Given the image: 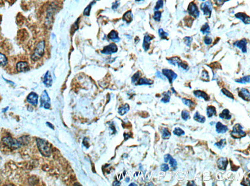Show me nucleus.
<instances>
[{
	"mask_svg": "<svg viewBox=\"0 0 250 186\" xmlns=\"http://www.w3.org/2000/svg\"><path fill=\"white\" fill-rule=\"evenodd\" d=\"M219 117L221 118V119H225L229 120H231V115L230 114V112L227 109H225L223 110L222 112L219 115Z\"/></svg>",
	"mask_w": 250,
	"mask_h": 186,
	"instance_id": "nucleus-22",
	"label": "nucleus"
},
{
	"mask_svg": "<svg viewBox=\"0 0 250 186\" xmlns=\"http://www.w3.org/2000/svg\"><path fill=\"white\" fill-rule=\"evenodd\" d=\"M194 95L196 98H197L204 99L205 101H208L209 100H210V98H209L208 94L202 90H194Z\"/></svg>",
	"mask_w": 250,
	"mask_h": 186,
	"instance_id": "nucleus-18",
	"label": "nucleus"
},
{
	"mask_svg": "<svg viewBox=\"0 0 250 186\" xmlns=\"http://www.w3.org/2000/svg\"><path fill=\"white\" fill-rule=\"evenodd\" d=\"M231 136L235 139H240L246 136V132L243 131V127L240 124H235L231 131Z\"/></svg>",
	"mask_w": 250,
	"mask_h": 186,
	"instance_id": "nucleus-2",
	"label": "nucleus"
},
{
	"mask_svg": "<svg viewBox=\"0 0 250 186\" xmlns=\"http://www.w3.org/2000/svg\"><path fill=\"white\" fill-rule=\"evenodd\" d=\"M204 43L206 45H211L212 43V38L208 36H206L204 38Z\"/></svg>",
	"mask_w": 250,
	"mask_h": 186,
	"instance_id": "nucleus-45",
	"label": "nucleus"
},
{
	"mask_svg": "<svg viewBox=\"0 0 250 186\" xmlns=\"http://www.w3.org/2000/svg\"><path fill=\"white\" fill-rule=\"evenodd\" d=\"M158 35H159L160 37L162 39H167L168 36V33L167 32L164 31L163 29H158Z\"/></svg>",
	"mask_w": 250,
	"mask_h": 186,
	"instance_id": "nucleus-38",
	"label": "nucleus"
},
{
	"mask_svg": "<svg viewBox=\"0 0 250 186\" xmlns=\"http://www.w3.org/2000/svg\"><path fill=\"white\" fill-rule=\"evenodd\" d=\"M43 83L45 85V86L47 87H51L52 85V78L49 71H48L45 74V77L43 79Z\"/></svg>",
	"mask_w": 250,
	"mask_h": 186,
	"instance_id": "nucleus-20",
	"label": "nucleus"
},
{
	"mask_svg": "<svg viewBox=\"0 0 250 186\" xmlns=\"http://www.w3.org/2000/svg\"><path fill=\"white\" fill-rule=\"evenodd\" d=\"M167 61L169 64L172 65L173 66H178L179 69H181L183 70H188V65L184 62H182L181 59L178 57H171L170 59H167Z\"/></svg>",
	"mask_w": 250,
	"mask_h": 186,
	"instance_id": "nucleus-4",
	"label": "nucleus"
},
{
	"mask_svg": "<svg viewBox=\"0 0 250 186\" xmlns=\"http://www.w3.org/2000/svg\"><path fill=\"white\" fill-rule=\"evenodd\" d=\"M156 76L160 79H164L163 76L162 75V73H160L159 71H157V72H156Z\"/></svg>",
	"mask_w": 250,
	"mask_h": 186,
	"instance_id": "nucleus-51",
	"label": "nucleus"
},
{
	"mask_svg": "<svg viewBox=\"0 0 250 186\" xmlns=\"http://www.w3.org/2000/svg\"><path fill=\"white\" fill-rule=\"evenodd\" d=\"M168 162H170V165L173 171H175L177 168V161L173 157L170 158V160H169Z\"/></svg>",
	"mask_w": 250,
	"mask_h": 186,
	"instance_id": "nucleus-36",
	"label": "nucleus"
},
{
	"mask_svg": "<svg viewBox=\"0 0 250 186\" xmlns=\"http://www.w3.org/2000/svg\"><path fill=\"white\" fill-rule=\"evenodd\" d=\"M235 17L236 18L240 20L241 21L244 23L245 24H249L250 23V18L248 15L243 12H238L235 14Z\"/></svg>",
	"mask_w": 250,
	"mask_h": 186,
	"instance_id": "nucleus-15",
	"label": "nucleus"
},
{
	"mask_svg": "<svg viewBox=\"0 0 250 186\" xmlns=\"http://www.w3.org/2000/svg\"><path fill=\"white\" fill-rule=\"evenodd\" d=\"M200 1H205V0H200Z\"/></svg>",
	"mask_w": 250,
	"mask_h": 186,
	"instance_id": "nucleus-60",
	"label": "nucleus"
},
{
	"mask_svg": "<svg viewBox=\"0 0 250 186\" xmlns=\"http://www.w3.org/2000/svg\"><path fill=\"white\" fill-rule=\"evenodd\" d=\"M194 119L195 121L197 122V123H202H202H205V121H206V118H205V117L202 116V115H201L199 114V113L198 112V111H197V112L194 114Z\"/></svg>",
	"mask_w": 250,
	"mask_h": 186,
	"instance_id": "nucleus-26",
	"label": "nucleus"
},
{
	"mask_svg": "<svg viewBox=\"0 0 250 186\" xmlns=\"http://www.w3.org/2000/svg\"><path fill=\"white\" fill-rule=\"evenodd\" d=\"M238 96L240 98H241L242 100L249 101L250 100V93L247 89L242 88L239 91Z\"/></svg>",
	"mask_w": 250,
	"mask_h": 186,
	"instance_id": "nucleus-16",
	"label": "nucleus"
},
{
	"mask_svg": "<svg viewBox=\"0 0 250 186\" xmlns=\"http://www.w3.org/2000/svg\"><path fill=\"white\" fill-rule=\"evenodd\" d=\"M229 130V128L226 125L223 124L220 122L216 124V131L218 133H225Z\"/></svg>",
	"mask_w": 250,
	"mask_h": 186,
	"instance_id": "nucleus-13",
	"label": "nucleus"
},
{
	"mask_svg": "<svg viewBox=\"0 0 250 186\" xmlns=\"http://www.w3.org/2000/svg\"><path fill=\"white\" fill-rule=\"evenodd\" d=\"M117 50H118V48L115 44L111 43L110 44L104 47L103 50L101 51V52H102V53L106 54V55H109V54L116 53L117 52Z\"/></svg>",
	"mask_w": 250,
	"mask_h": 186,
	"instance_id": "nucleus-10",
	"label": "nucleus"
},
{
	"mask_svg": "<svg viewBox=\"0 0 250 186\" xmlns=\"http://www.w3.org/2000/svg\"><path fill=\"white\" fill-rule=\"evenodd\" d=\"M171 90H172V93H173V94H177V92H176V91L175 90V89H174V88H173V87H172V88H171Z\"/></svg>",
	"mask_w": 250,
	"mask_h": 186,
	"instance_id": "nucleus-55",
	"label": "nucleus"
},
{
	"mask_svg": "<svg viewBox=\"0 0 250 186\" xmlns=\"http://www.w3.org/2000/svg\"><path fill=\"white\" fill-rule=\"evenodd\" d=\"M187 185H196V184H195L194 183V182H192V181H191V182H189V183H188Z\"/></svg>",
	"mask_w": 250,
	"mask_h": 186,
	"instance_id": "nucleus-52",
	"label": "nucleus"
},
{
	"mask_svg": "<svg viewBox=\"0 0 250 186\" xmlns=\"http://www.w3.org/2000/svg\"><path fill=\"white\" fill-rule=\"evenodd\" d=\"M163 5H164V1H163V0H158V1L156 3V6H155V7L154 8V11H157L159 9L163 8Z\"/></svg>",
	"mask_w": 250,
	"mask_h": 186,
	"instance_id": "nucleus-41",
	"label": "nucleus"
},
{
	"mask_svg": "<svg viewBox=\"0 0 250 186\" xmlns=\"http://www.w3.org/2000/svg\"><path fill=\"white\" fill-rule=\"evenodd\" d=\"M16 70L19 72H24L29 70V66L28 63L20 61L16 64Z\"/></svg>",
	"mask_w": 250,
	"mask_h": 186,
	"instance_id": "nucleus-14",
	"label": "nucleus"
},
{
	"mask_svg": "<svg viewBox=\"0 0 250 186\" xmlns=\"http://www.w3.org/2000/svg\"><path fill=\"white\" fill-rule=\"evenodd\" d=\"M201 9L205 16H211L212 11V4L211 1L202 3L201 5Z\"/></svg>",
	"mask_w": 250,
	"mask_h": 186,
	"instance_id": "nucleus-9",
	"label": "nucleus"
},
{
	"mask_svg": "<svg viewBox=\"0 0 250 186\" xmlns=\"http://www.w3.org/2000/svg\"><path fill=\"white\" fill-rule=\"evenodd\" d=\"M235 82L238 83H242V84H246V83H249L250 82V76H246L245 77H243L240 79H236Z\"/></svg>",
	"mask_w": 250,
	"mask_h": 186,
	"instance_id": "nucleus-30",
	"label": "nucleus"
},
{
	"mask_svg": "<svg viewBox=\"0 0 250 186\" xmlns=\"http://www.w3.org/2000/svg\"><path fill=\"white\" fill-rule=\"evenodd\" d=\"M188 12L191 16L197 18L199 16V11L197 6L194 2H191L188 7Z\"/></svg>",
	"mask_w": 250,
	"mask_h": 186,
	"instance_id": "nucleus-8",
	"label": "nucleus"
},
{
	"mask_svg": "<svg viewBox=\"0 0 250 186\" xmlns=\"http://www.w3.org/2000/svg\"><path fill=\"white\" fill-rule=\"evenodd\" d=\"M247 40L245 39H243L240 40H238V41H236L234 43V46L237 47L238 49L240 50L242 53L247 52Z\"/></svg>",
	"mask_w": 250,
	"mask_h": 186,
	"instance_id": "nucleus-11",
	"label": "nucleus"
},
{
	"mask_svg": "<svg viewBox=\"0 0 250 186\" xmlns=\"http://www.w3.org/2000/svg\"><path fill=\"white\" fill-rule=\"evenodd\" d=\"M182 101L185 106H188V107H192L194 106V103L190 99H186V98H182Z\"/></svg>",
	"mask_w": 250,
	"mask_h": 186,
	"instance_id": "nucleus-37",
	"label": "nucleus"
},
{
	"mask_svg": "<svg viewBox=\"0 0 250 186\" xmlns=\"http://www.w3.org/2000/svg\"><path fill=\"white\" fill-rule=\"evenodd\" d=\"M40 107H44L45 109H50L51 104H50V98L46 90H44L40 98Z\"/></svg>",
	"mask_w": 250,
	"mask_h": 186,
	"instance_id": "nucleus-6",
	"label": "nucleus"
},
{
	"mask_svg": "<svg viewBox=\"0 0 250 186\" xmlns=\"http://www.w3.org/2000/svg\"><path fill=\"white\" fill-rule=\"evenodd\" d=\"M192 41V37H189V36H186L184 38V42L186 44V45L187 46H190L191 45V43Z\"/></svg>",
	"mask_w": 250,
	"mask_h": 186,
	"instance_id": "nucleus-44",
	"label": "nucleus"
},
{
	"mask_svg": "<svg viewBox=\"0 0 250 186\" xmlns=\"http://www.w3.org/2000/svg\"><path fill=\"white\" fill-rule=\"evenodd\" d=\"M27 101L33 106H36L38 102V95L35 93H31L27 97Z\"/></svg>",
	"mask_w": 250,
	"mask_h": 186,
	"instance_id": "nucleus-19",
	"label": "nucleus"
},
{
	"mask_svg": "<svg viewBox=\"0 0 250 186\" xmlns=\"http://www.w3.org/2000/svg\"><path fill=\"white\" fill-rule=\"evenodd\" d=\"M221 93L224 94V95H225V96H227V98H231V100H234V96H233V94L230 92V91H229L227 89H222L221 90Z\"/></svg>",
	"mask_w": 250,
	"mask_h": 186,
	"instance_id": "nucleus-35",
	"label": "nucleus"
},
{
	"mask_svg": "<svg viewBox=\"0 0 250 186\" xmlns=\"http://www.w3.org/2000/svg\"><path fill=\"white\" fill-rule=\"evenodd\" d=\"M160 168H161V170L162 171H163V172H167V171H168L169 170H170V167L168 166L167 164H166V163H163V164H162Z\"/></svg>",
	"mask_w": 250,
	"mask_h": 186,
	"instance_id": "nucleus-46",
	"label": "nucleus"
},
{
	"mask_svg": "<svg viewBox=\"0 0 250 186\" xmlns=\"http://www.w3.org/2000/svg\"><path fill=\"white\" fill-rule=\"evenodd\" d=\"M162 74H163V75L168 80L169 82H170V84L173 83V82L177 78V77H178L177 74L175 73L174 71L171 70L170 69H164L162 70Z\"/></svg>",
	"mask_w": 250,
	"mask_h": 186,
	"instance_id": "nucleus-5",
	"label": "nucleus"
},
{
	"mask_svg": "<svg viewBox=\"0 0 250 186\" xmlns=\"http://www.w3.org/2000/svg\"><path fill=\"white\" fill-rule=\"evenodd\" d=\"M201 79L203 80L205 82H208L209 80V75L207 71L203 70L202 72V76H201Z\"/></svg>",
	"mask_w": 250,
	"mask_h": 186,
	"instance_id": "nucleus-43",
	"label": "nucleus"
},
{
	"mask_svg": "<svg viewBox=\"0 0 250 186\" xmlns=\"http://www.w3.org/2000/svg\"><path fill=\"white\" fill-rule=\"evenodd\" d=\"M162 95L163 96V98L161 99V101L162 103L164 104H167L170 101V98L171 96V91L168 90L167 92H165L162 94Z\"/></svg>",
	"mask_w": 250,
	"mask_h": 186,
	"instance_id": "nucleus-23",
	"label": "nucleus"
},
{
	"mask_svg": "<svg viewBox=\"0 0 250 186\" xmlns=\"http://www.w3.org/2000/svg\"><path fill=\"white\" fill-rule=\"evenodd\" d=\"M37 144L40 153L45 157H49L51 155V148L48 142L42 139H37Z\"/></svg>",
	"mask_w": 250,
	"mask_h": 186,
	"instance_id": "nucleus-1",
	"label": "nucleus"
},
{
	"mask_svg": "<svg viewBox=\"0 0 250 186\" xmlns=\"http://www.w3.org/2000/svg\"><path fill=\"white\" fill-rule=\"evenodd\" d=\"M229 164V161L226 158H220L218 160V168L221 170L225 171Z\"/></svg>",
	"mask_w": 250,
	"mask_h": 186,
	"instance_id": "nucleus-17",
	"label": "nucleus"
},
{
	"mask_svg": "<svg viewBox=\"0 0 250 186\" xmlns=\"http://www.w3.org/2000/svg\"><path fill=\"white\" fill-rule=\"evenodd\" d=\"M3 143L10 148H17L21 146V144H20L18 141H16L14 139H12V137H7L3 138Z\"/></svg>",
	"mask_w": 250,
	"mask_h": 186,
	"instance_id": "nucleus-7",
	"label": "nucleus"
},
{
	"mask_svg": "<svg viewBox=\"0 0 250 186\" xmlns=\"http://www.w3.org/2000/svg\"><path fill=\"white\" fill-rule=\"evenodd\" d=\"M161 132H162V137L164 139H168L171 137V133L167 128H162L161 129Z\"/></svg>",
	"mask_w": 250,
	"mask_h": 186,
	"instance_id": "nucleus-28",
	"label": "nucleus"
},
{
	"mask_svg": "<svg viewBox=\"0 0 250 186\" xmlns=\"http://www.w3.org/2000/svg\"><path fill=\"white\" fill-rule=\"evenodd\" d=\"M121 185V183L119 182H117V181H116V182H115L114 183H113V185Z\"/></svg>",
	"mask_w": 250,
	"mask_h": 186,
	"instance_id": "nucleus-53",
	"label": "nucleus"
},
{
	"mask_svg": "<svg viewBox=\"0 0 250 186\" xmlns=\"http://www.w3.org/2000/svg\"><path fill=\"white\" fill-rule=\"evenodd\" d=\"M130 110V106L129 105L126 104L123 105V106H121L119 108V111H118V113H119L121 115H124L126 113L128 112V111Z\"/></svg>",
	"mask_w": 250,
	"mask_h": 186,
	"instance_id": "nucleus-27",
	"label": "nucleus"
},
{
	"mask_svg": "<svg viewBox=\"0 0 250 186\" xmlns=\"http://www.w3.org/2000/svg\"><path fill=\"white\" fill-rule=\"evenodd\" d=\"M7 64V59L6 56L1 53H0V65L1 66H5Z\"/></svg>",
	"mask_w": 250,
	"mask_h": 186,
	"instance_id": "nucleus-40",
	"label": "nucleus"
},
{
	"mask_svg": "<svg viewBox=\"0 0 250 186\" xmlns=\"http://www.w3.org/2000/svg\"><path fill=\"white\" fill-rule=\"evenodd\" d=\"M45 41L39 42L38 44H37L36 48L31 56V59L33 61H37L40 58H41L44 53H45Z\"/></svg>",
	"mask_w": 250,
	"mask_h": 186,
	"instance_id": "nucleus-3",
	"label": "nucleus"
},
{
	"mask_svg": "<svg viewBox=\"0 0 250 186\" xmlns=\"http://www.w3.org/2000/svg\"><path fill=\"white\" fill-rule=\"evenodd\" d=\"M123 20L124 22H127L128 23H130L132 21V19H133V15H132V13L131 11H127L123 16Z\"/></svg>",
	"mask_w": 250,
	"mask_h": 186,
	"instance_id": "nucleus-29",
	"label": "nucleus"
},
{
	"mask_svg": "<svg viewBox=\"0 0 250 186\" xmlns=\"http://www.w3.org/2000/svg\"><path fill=\"white\" fill-rule=\"evenodd\" d=\"M92 3H91V4H90L89 6H87V7H86V9H85V11H84V12H83V15H86V16H89V13H90V10H91V7H92Z\"/></svg>",
	"mask_w": 250,
	"mask_h": 186,
	"instance_id": "nucleus-47",
	"label": "nucleus"
},
{
	"mask_svg": "<svg viewBox=\"0 0 250 186\" xmlns=\"http://www.w3.org/2000/svg\"><path fill=\"white\" fill-rule=\"evenodd\" d=\"M229 1V0H214V2H215L216 5L221 6V5L224 4V3H225L226 1Z\"/></svg>",
	"mask_w": 250,
	"mask_h": 186,
	"instance_id": "nucleus-48",
	"label": "nucleus"
},
{
	"mask_svg": "<svg viewBox=\"0 0 250 186\" xmlns=\"http://www.w3.org/2000/svg\"><path fill=\"white\" fill-rule=\"evenodd\" d=\"M130 185H137V184H134V183H132V184H130Z\"/></svg>",
	"mask_w": 250,
	"mask_h": 186,
	"instance_id": "nucleus-56",
	"label": "nucleus"
},
{
	"mask_svg": "<svg viewBox=\"0 0 250 186\" xmlns=\"http://www.w3.org/2000/svg\"><path fill=\"white\" fill-rule=\"evenodd\" d=\"M215 124V123L214 122H212V123H211V124L212 125V124Z\"/></svg>",
	"mask_w": 250,
	"mask_h": 186,
	"instance_id": "nucleus-57",
	"label": "nucleus"
},
{
	"mask_svg": "<svg viewBox=\"0 0 250 186\" xmlns=\"http://www.w3.org/2000/svg\"><path fill=\"white\" fill-rule=\"evenodd\" d=\"M201 32L203 34V35H207V34L210 33L211 28L210 27H209L208 23H205V24L202 26L201 29Z\"/></svg>",
	"mask_w": 250,
	"mask_h": 186,
	"instance_id": "nucleus-33",
	"label": "nucleus"
},
{
	"mask_svg": "<svg viewBox=\"0 0 250 186\" xmlns=\"http://www.w3.org/2000/svg\"><path fill=\"white\" fill-rule=\"evenodd\" d=\"M226 145V139H221L219 142H217V143H216L214 144V146L218 148V149H220L222 150L223 148H224Z\"/></svg>",
	"mask_w": 250,
	"mask_h": 186,
	"instance_id": "nucleus-31",
	"label": "nucleus"
},
{
	"mask_svg": "<svg viewBox=\"0 0 250 186\" xmlns=\"http://www.w3.org/2000/svg\"><path fill=\"white\" fill-rule=\"evenodd\" d=\"M136 1H143V0H136Z\"/></svg>",
	"mask_w": 250,
	"mask_h": 186,
	"instance_id": "nucleus-58",
	"label": "nucleus"
},
{
	"mask_svg": "<svg viewBox=\"0 0 250 186\" xmlns=\"http://www.w3.org/2000/svg\"><path fill=\"white\" fill-rule=\"evenodd\" d=\"M181 117H182V119H183L184 120H185V121L188 120V119H190V112L188 111L187 110H183L182 111Z\"/></svg>",
	"mask_w": 250,
	"mask_h": 186,
	"instance_id": "nucleus-39",
	"label": "nucleus"
},
{
	"mask_svg": "<svg viewBox=\"0 0 250 186\" xmlns=\"http://www.w3.org/2000/svg\"><path fill=\"white\" fill-rule=\"evenodd\" d=\"M46 124H48V126H50V128H51L52 129H53V130L54 129V128H53V126L52 125V124H50V123H46Z\"/></svg>",
	"mask_w": 250,
	"mask_h": 186,
	"instance_id": "nucleus-54",
	"label": "nucleus"
},
{
	"mask_svg": "<svg viewBox=\"0 0 250 186\" xmlns=\"http://www.w3.org/2000/svg\"><path fill=\"white\" fill-rule=\"evenodd\" d=\"M154 39V36L148 35V34H146L144 36L143 39V48L145 52H147V51L150 48V45H151V41Z\"/></svg>",
	"mask_w": 250,
	"mask_h": 186,
	"instance_id": "nucleus-12",
	"label": "nucleus"
},
{
	"mask_svg": "<svg viewBox=\"0 0 250 186\" xmlns=\"http://www.w3.org/2000/svg\"><path fill=\"white\" fill-rule=\"evenodd\" d=\"M207 115L208 118H211L216 115V107L212 106H209L207 108Z\"/></svg>",
	"mask_w": 250,
	"mask_h": 186,
	"instance_id": "nucleus-25",
	"label": "nucleus"
},
{
	"mask_svg": "<svg viewBox=\"0 0 250 186\" xmlns=\"http://www.w3.org/2000/svg\"><path fill=\"white\" fill-rule=\"evenodd\" d=\"M108 39L110 40H112L113 42H119L120 41V38L118 36V33L115 31V30H113V31H111L109 34H108L107 35Z\"/></svg>",
	"mask_w": 250,
	"mask_h": 186,
	"instance_id": "nucleus-21",
	"label": "nucleus"
},
{
	"mask_svg": "<svg viewBox=\"0 0 250 186\" xmlns=\"http://www.w3.org/2000/svg\"><path fill=\"white\" fill-rule=\"evenodd\" d=\"M171 157H172V156H171V155H170V154H165V155H164V161H165V163H167V162L169 161V160H170V158H171Z\"/></svg>",
	"mask_w": 250,
	"mask_h": 186,
	"instance_id": "nucleus-49",
	"label": "nucleus"
},
{
	"mask_svg": "<svg viewBox=\"0 0 250 186\" xmlns=\"http://www.w3.org/2000/svg\"><path fill=\"white\" fill-rule=\"evenodd\" d=\"M128 181H129V178H126V182H128Z\"/></svg>",
	"mask_w": 250,
	"mask_h": 186,
	"instance_id": "nucleus-59",
	"label": "nucleus"
},
{
	"mask_svg": "<svg viewBox=\"0 0 250 186\" xmlns=\"http://www.w3.org/2000/svg\"><path fill=\"white\" fill-rule=\"evenodd\" d=\"M162 16V12L160 11H154L153 18L156 22H160Z\"/></svg>",
	"mask_w": 250,
	"mask_h": 186,
	"instance_id": "nucleus-42",
	"label": "nucleus"
},
{
	"mask_svg": "<svg viewBox=\"0 0 250 186\" xmlns=\"http://www.w3.org/2000/svg\"><path fill=\"white\" fill-rule=\"evenodd\" d=\"M154 83L153 80H151L147 78H140L138 81L137 84L138 85H151Z\"/></svg>",
	"mask_w": 250,
	"mask_h": 186,
	"instance_id": "nucleus-24",
	"label": "nucleus"
},
{
	"mask_svg": "<svg viewBox=\"0 0 250 186\" xmlns=\"http://www.w3.org/2000/svg\"><path fill=\"white\" fill-rule=\"evenodd\" d=\"M119 6V1H116V2H115L113 4V6H112V9H116Z\"/></svg>",
	"mask_w": 250,
	"mask_h": 186,
	"instance_id": "nucleus-50",
	"label": "nucleus"
},
{
	"mask_svg": "<svg viewBox=\"0 0 250 186\" xmlns=\"http://www.w3.org/2000/svg\"><path fill=\"white\" fill-rule=\"evenodd\" d=\"M173 133L175 135H176V136H178V137L183 136V135H185L184 131L183 130H182V129H181V128H179V127H177V128H175V130L173 131Z\"/></svg>",
	"mask_w": 250,
	"mask_h": 186,
	"instance_id": "nucleus-34",
	"label": "nucleus"
},
{
	"mask_svg": "<svg viewBox=\"0 0 250 186\" xmlns=\"http://www.w3.org/2000/svg\"><path fill=\"white\" fill-rule=\"evenodd\" d=\"M141 72L138 71L136 74H134V76L132 77V83L133 84H136L138 81L141 78Z\"/></svg>",
	"mask_w": 250,
	"mask_h": 186,
	"instance_id": "nucleus-32",
	"label": "nucleus"
}]
</instances>
